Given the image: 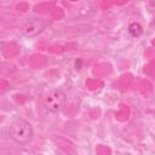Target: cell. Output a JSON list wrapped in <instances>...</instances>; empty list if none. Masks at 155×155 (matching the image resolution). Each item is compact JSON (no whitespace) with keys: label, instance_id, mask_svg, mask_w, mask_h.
<instances>
[{"label":"cell","instance_id":"1","mask_svg":"<svg viewBox=\"0 0 155 155\" xmlns=\"http://www.w3.org/2000/svg\"><path fill=\"white\" fill-rule=\"evenodd\" d=\"M33 134V126L24 119H17L10 125L8 136L17 144H28L31 140Z\"/></svg>","mask_w":155,"mask_h":155},{"label":"cell","instance_id":"2","mask_svg":"<svg viewBox=\"0 0 155 155\" xmlns=\"http://www.w3.org/2000/svg\"><path fill=\"white\" fill-rule=\"evenodd\" d=\"M65 93L59 88H53L44 98V105L46 110L51 113H58L64 108L65 104Z\"/></svg>","mask_w":155,"mask_h":155},{"label":"cell","instance_id":"3","mask_svg":"<svg viewBox=\"0 0 155 155\" xmlns=\"http://www.w3.org/2000/svg\"><path fill=\"white\" fill-rule=\"evenodd\" d=\"M46 27V23L42 18H30L29 21H27L23 27H22V34L29 38L36 36L39 35Z\"/></svg>","mask_w":155,"mask_h":155},{"label":"cell","instance_id":"4","mask_svg":"<svg viewBox=\"0 0 155 155\" xmlns=\"http://www.w3.org/2000/svg\"><path fill=\"white\" fill-rule=\"evenodd\" d=\"M128 33L132 35V36H140L142 34H143V28H142V25L139 24V23H137V22H133V23H131L130 25H128Z\"/></svg>","mask_w":155,"mask_h":155},{"label":"cell","instance_id":"5","mask_svg":"<svg viewBox=\"0 0 155 155\" xmlns=\"http://www.w3.org/2000/svg\"><path fill=\"white\" fill-rule=\"evenodd\" d=\"M2 47H4V42H2V41H0V50H1Z\"/></svg>","mask_w":155,"mask_h":155},{"label":"cell","instance_id":"6","mask_svg":"<svg viewBox=\"0 0 155 155\" xmlns=\"http://www.w3.org/2000/svg\"><path fill=\"white\" fill-rule=\"evenodd\" d=\"M69 1H71V2H75V1H79V0H69Z\"/></svg>","mask_w":155,"mask_h":155}]
</instances>
